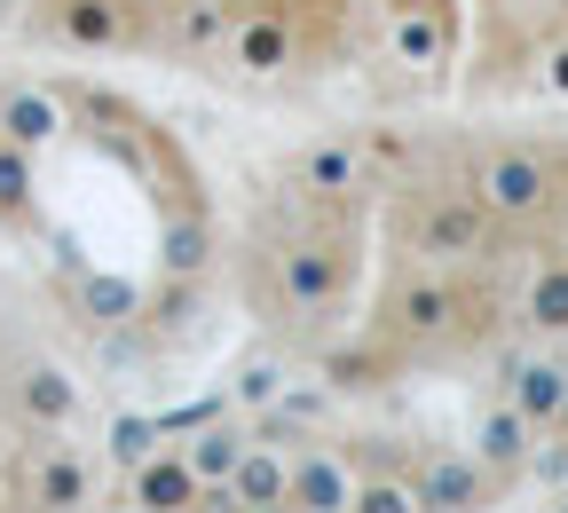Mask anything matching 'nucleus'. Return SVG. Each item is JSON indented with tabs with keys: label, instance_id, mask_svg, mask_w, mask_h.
<instances>
[{
	"label": "nucleus",
	"instance_id": "obj_14",
	"mask_svg": "<svg viewBox=\"0 0 568 513\" xmlns=\"http://www.w3.org/2000/svg\"><path fill=\"white\" fill-rule=\"evenodd\" d=\"M293 513H347L355 505V459L332 451V443H308L293 451V490H284Z\"/></svg>",
	"mask_w": 568,
	"mask_h": 513
},
{
	"label": "nucleus",
	"instance_id": "obj_27",
	"mask_svg": "<svg viewBox=\"0 0 568 513\" xmlns=\"http://www.w3.org/2000/svg\"><path fill=\"white\" fill-rule=\"evenodd\" d=\"M379 9L395 17V9H443V0H379Z\"/></svg>",
	"mask_w": 568,
	"mask_h": 513
},
{
	"label": "nucleus",
	"instance_id": "obj_8",
	"mask_svg": "<svg viewBox=\"0 0 568 513\" xmlns=\"http://www.w3.org/2000/svg\"><path fill=\"white\" fill-rule=\"evenodd\" d=\"M9 482H17V505H32V513H88L95 505V459L80 443H63V434H24Z\"/></svg>",
	"mask_w": 568,
	"mask_h": 513
},
{
	"label": "nucleus",
	"instance_id": "obj_10",
	"mask_svg": "<svg viewBox=\"0 0 568 513\" xmlns=\"http://www.w3.org/2000/svg\"><path fill=\"white\" fill-rule=\"evenodd\" d=\"M379 56L395 71H410V80H443L458 63V0H443V9H395L379 24Z\"/></svg>",
	"mask_w": 568,
	"mask_h": 513
},
{
	"label": "nucleus",
	"instance_id": "obj_25",
	"mask_svg": "<svg viewBox=\"0 0 568 513\" xmlns=\"http://www.w3.org/2000/svg\"><path fill=\"white\" fill-rule=\"evenodd\" d=\"M151 451H159V426H151V419H119V426H111V459L134 466V459H151Z\"/></svg>",
	"mask_w": 568,
	"mask_h": 513
},
{
	"label": "nucleus",
	"instance_id": "obj_31",
	"mask_svg": "<svg viewBox=\"0 0 568 513\" xmlns=\"http://www.w3.org/2000/svg\"><path fill=\"white\" fill-rule=\"evenodd\" d=\"M237 513H293V505H237Z\"/></svg>",
	"mask_w": 568,
	"mask_h": 513
},
{
	"label": "nucleus",
	"instance_id": "obj_2",
	"mask_svg": "<svg viewBox=\"0 0 568 513\" xmlns=\"http://www.w3.org/2000/svg\"><path fill=\"white\" fill-rule=\"evenodd\" d=\"M497 332V292L481 269H435V261H403L379 301L364 316V340L410 372V363H450L466 348H481Z\"/></svg>",
	"mask_w": 568,
	"mask_h": 513
},
{
	"label": "nucleus",
	"instance_id": "obj_18",
	"mask_svg": "<svg viewBox=\"0 0 568 513\" xmlns=\"http://www.w3.org/2000/svg\"><path fill=\"white\" fill-rule=\"evenodd\" d=\"M40 230V151L0 134V238H32Z\"/></svg>",
	"mask_w": 568,
	"mask_h": 513
},
{
	"label": "nucleus",
	"instance_id": "obj_17",
	"mask_svg": "<svg viewBox=\"0 0 568 513\" xmlns=\"http://www.w3.org/2000/svg\"><path fill=\"white\" fill-rule=\"evenodd\" d=\"M497 395H506L521 419L552 426L560 395H568V363L560 355H506V372H497Z\"/></svg>",
	"mask_w": 568,
	"mask_h": 513
},
{
	"label": "nucleus",
	"instance_id": "obj_19",
	"mask_svg": "<svg viewBox=\"0 0 568 513\" xmlns=\"http://www.w3.org/2000/svg\"><path fill=\"white\" fill-rule=\"evenodd\" d=\"M514 316H521L537 340H568V245H560V253H545V261L529 269Z\"/></svg>",
	"mask_w": 568,
	"mask_h": 513
},
{
	"label": "nucleus",
	"instance_id": "obj_12",
	"mask_svg": "<svg viewBox=\"0 0 568 513\" xmlns=\"http://www.w3.org/2000/svg\"><path fill=\"white\" fill-rule=\"evenodd\" d=\"M410 490H418V513H489L497 474L474 451H418L410 459Z\"/></svg>",
	"mask_w": 568,
	"mask_h": 513
},
{
	"label": "nucleus",
	"instance_id": "obj_4",
	"mask_svg": "<svg viewBox=\"0 0 568 513\" xmlns=\"http://www.w3.org/2000/svg\"><path fill=\"white\" fill-rule=\"evenodd\" d=\"M458 182L481 198V213L506 238H537V230H552V213H560L568 167L552 151H537V142H481V151L458 167Z\"/></svg>",
	"mask_w": 568,
	"mask_h": 513
},
{
	"label": "nucleus",
	"instance_id": "obj_1",
	"mask_svg": "<svg viewBox=\"0 0 568 513\" xmlns=\"http://www.w3.org/2000/svg\"><path fill=\"white\" fill-rule=\"evenodd\" d=\"M364 222L372 213H324L284 190V205L261 213L245 238V301L284 340L324 348L355 301V276H364Z\"/></svg>",
	"mask_w": 568,
	"mask_h": 513
},
{
	"label": "nucleus",
	"instance_id": "obj_32",
	"mask_svg": "<svg viewBox=\"0 0 568 513\" xmlns=\"http://www.w3.org/2000/svg\"><path fill=\"white\" fill-rule=\"evenodd\" d=\"M552 513H568V497H560V505H552Z\"/></svg>",
	"mask_w": 568,
	"mask_h": 513
},
{
	"label": "nucleus",
	"instance_id": "obj_28",
	"mask_svg": "<svg viewBox=\"0 0 568 513\" xmlns=\"http://www.w3.org/2000/svg\"><path fill=\"white\" fill-rule=\"evenodd\" d=\"M545 434H560V443H568V395H560V411H552V426Z\"/></svg>",
	"mask_w": 568,
	"mask_h": 513
},
{
	"label": "nucleus",
	"instance_id": "obj_15",
	"mask_svg": "<svg viewBox=\"0 0 568 513\" xmlns=\"http://www.w3.org/2000/svg\"><path fill=\"white\" fill-rule=\"evenodd\" d=\"M197 466L190 451H151V459H134L126 466V505L134 513H197Z\"/></svg>",
	"mask_w": 568,
	"mask_h": 513
},
{
	"label": "nucleus",
	"instance_id": "obj_29",
	"mask_svg": "<svg viewBox=\"0 0 568 513\" xmlns=\"http://www.w3.org/2000/svg\"><path fill=\"white\" fill-rule=\"evenodd\" d=\"M552 230H560V245H568V190H560V213H552Z\"/></svg>",
	"mask_w": 568,
	"mask_h": 513
},
{
	"label": "nucleus",
	"instance_id": "obj_3",
	"mask_svg": "<svg viewBox=\"0 0 568 513\" xmlns=\"http://www.w3.org/2000/svg\"><path fill=\"white\" fill-rule=\"evenodd\" d=\"M387 238L403 261H435V269H489L497 245H506V230L481 213V198L435 167H418L410 182L387 190Z\"/></svg>",
	"mask_w": 568,
	"mask_h": 513
},
{
	"label": "nucleus",
	"instance_id": "obj_23",
	"mask_svg": "<svg viewBox=\"0 0 568 513\" xmlns=\"http://www.w3.org/2000/svg\"><path fill=\"white\" fill-rule=\"evenodd\" d=\"M347 513H418V490H410V466H355V505Z\"/></svg>",
	"mask_w": 568,
	"mask_h": 513
},
{
	"label": "nucleus",
	"instance_id": "obj_16",
	"mask_svg": "<svg viewBox=\"0 0 568 513\" xmlns=\"http://www.w3.org/2000/svg\"><path fill=\"white\" fill-rule=\"evenodd\" d=\"M537 434H545L537 419H521L506 395H497V403H481V419H474V434H466V451H474V459H481L497 482H506V474H521V466H529Z\"/></svg>",
	"mask_w": 568,
	"mask_h": 513
},
{
	"label": "nucleus",
	"instance_id": "obj_24",
	"mask_svg": "<svg viewBox=\"0 0 568 513\" xmlns=\"http://www.w3.org/2000/svg\"><path fill=\"white\" fill-rule=\"evenodd\" d=\"M284 395V363H268V355H253L245 372H237V403L253 411V403H276Z\"/></svg>",
	"mask_w": 568,
	"mask_h": 513
},
{
	"label": "nucleus",
	"instance_id": "obj_13",
	"mask_svg": "<svg viewBox=\"0 0 568 513\" xmlns=\"http://www.w3.org/2000/svg\"><path fill=\"white\" fill-rule=\"evenodd\" d=\"M0 134L48 159L55 142L71 134V103H63V88H48V80H0Z\"/></svg>",
	"mask_w": 568,
	"mask_h": 513
},
{
	"label": "nucleus",
	"instance_id": "obj_21",
	"mask_svg": "<svg viewBox=\"0 0 568 513\" xmlns=\"http://www.w3.org/2000/svg\"><path fill=\"white\" fill-rule=\"evenodd\" d=\"M245 443H253V434L237 426V419H205L197 434H190V466H197V482H230L237 474V459H245Z\"/></svg>",
	"mask_w": 568,
	"mask_h": 513
},
{
	"label": "nucleus",
	"instance_id": "obj_30",
	"mask_svg": "<svg viewBox=\"0 0 568 513\" xmlns=\"http://www.w3.org/2000/svg\"><path fill=\"white\" fill-rule=\"evenodd\" d=\"M88 513H134V505H126V497H111V505H103V497H95V505H88Z\"/></svg>",
	"mask_w": 568,
	"mask_h": 513
},
{
	"label": "nucleus",
	"instance_id": "obj_26",
	"mask_svg": "<svg viewBox=\"0 0 568 513\" xmlns=\"http://www.w3.org/2000/svg\"><path fill=\"white\" fill-rule=\"evenodd\" d=\"M537 88L568 103V32H552V40L537 48Z\"/></svg>",
	"mask_w": 568,
	"mask_h": 513
},
{
	"label": "nucleus",
	"instance_id": "obj_7",
	"mask_svg": "<svg viewBox=\"0 0 568 513\" xmlns=\"http://www.w3.org/2000/svg\"><path fill=\"white\" fill-rule=\"evenodd\" d=\"M284 190L301 205H324V213H372L379 174H372L355 134H316V142H301V151L284 159Z\"/></svg>",
	"mask_w": 568,
	"mask_h": 513
},
{
	"label": "nucleus",
	"instance_id": "obj_11",
	"mask_svg": "<svg viewBox=\"0 0 568 513\" xmlns=\"http://www.w3.org/2000/svg\"><path fill=\"white\" fill-rule=\"evenodd\" d=\"M237 0H151V56L166 63H205L222 56Z\"/></svg>",
	"mask_w": 568,
	"mask_h": 513
},
{
	"label": "nucleus",
	"instance_id": "obj_20",
	"mask_svg": "<svg viewBox=\"0 0 568 513\" xmlns=\"http://www.w3.org/2000/svg\"><path fill=\"white\" fill-rule=\"evenodd\" d=\"M284 490H293V451H276V443H245L237 474H230V497L237 505H284Z\"/></svg>",
	"mask_w": 568,
	"mask_h": 513
},
{
	"label": "nucleus",
	"instance_id": "obj_22",
	"mask_svg": "<svg viewBox=\"0 0 568 513\" xmlns=\"http://www.w3.org/2000/svg\"><path fill=\"white\" fill-rule=\"evenodd\" d=\"M71 301H80L88 324H126V316H142L134 284H119V276H88L80 261H71Z\"/></svg>",
	"mask_w": 568,
	"mask_h": 513
},
{
	"label": "nucleus",
	"instance_id": "obj_6",
	"mask_svg": "<svg viewBox=\"0 0 568 513\" xmlns=\"http://www.w3.org/2000/svg\"><path fill=\"white\" fill-rule=\"evenodd\" d=\"M24 32L63 56H151V0H24Z\"/></svg>",
	"mask_w": 568,
	"mask_h": 513
},
{
	"label": "nucleus",
	"instance_id": "obj_5",
	"mask_svg": "<svg viewBox=\"0 0 568 513\" xmlns=\"http://www.w3.org/2000/svg\"><path fill=\"white\" fill-rule=\"evenodd\" d=\"M0 411L17 434H71L88 419V395L48 348H32L24 332H0Z\"/></svg>",
	"mask_w": 568,
	"mask_h": 513
},
{
	"label": "nucleus",
	"instance_id": "obj_9",
	"mask_svg": "<svg viewBox=\"0 0 568 513\" xmlns=\"http://www.w3.org/2000/svg\"><path fill=\"white\" fill-rule=\"evenodd\" d=\"M301 48H308V24H301L293 0H237L222 63L237 71V80H284V71L301 63Z\"/></svg>",
	"mask_w": 568,
	"mask_h": 513
}]
</instances>
